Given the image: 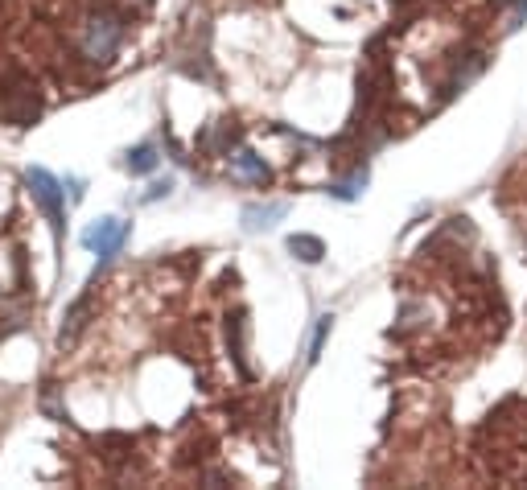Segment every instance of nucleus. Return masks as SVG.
I'll list each match as a JSON object with an SVG mask.
<instances>
[{
  "label": "nucleus",
  "instance_id": "obj_1",
  "mask_svg": "<svg viewBox=\"0 0 527 490\" xmlns=\"http://www.w3.org/2000/svg\"><path fill=\"white\" fill-rule=\"evenodd\" d=\"M38 116H42L38 79H33L21 62L0 66V120H9V124H17V128H25V124H33Z\"/></svg>",
  "mask_w": 527,
  "mask_h": 490
},
{
  "label": "nucleus",
  "instance_id": "obj_2",
  "mask_svg": "<svg viewBox=\"0 0 527 490\" xmlns=\"http://www.w3.org/2000/svg\"><path fill=\"white\" fill-rule=\"evenodd\" d=\"M124 33H128V21L120 9L112 5H99L83 17V33H79V46L83 54L95 62V66H108L116 58V50L124 46Z\"/></svg>",
  "mask_w": 527,
  "mask_h": 490
},
{
  "label": "nucleus",
  "instance_id": "obj_3",
  "mask_svg": "<svg viewBox=\"0 0 527 490\" xmlns=\"http://www.w3.org/2000/svg\"><path fill=\"white\" fill-rule=\"evenodd\" d=\"M25 186H29L33 202L42 206V215L50 219L54 235H62V227H66V198H62V182L54 178L50 169H29V173H25Z\"/></svg>",
  "mask_w": 527,
  "mask_h": 490
},
{
  "label": "nucleus",
  "instance_id": "obj_4",
  "mask_svg": "<svg viewBox=\"0 0 527 490\" xmlns=\"http://www.w3.org/2000/svg\"><path fill=\"white\" fill-rule=\"evenodd\" d=\"M124 239H128V223L120 219H99L83 231V248H91L99 256V264H108L120 248H124Z\"/></svg>",
  "mask_w": 527,
  "mask_h": 490
},
{
  "label": "nucleus",
  "instance_id": "obj_5",
  "mask_svg": "<svg viewBox=\"0 0 527 490\" xmlns=\"http://www.w3.org/2000/svg\"><path fill=\"white\" fill-rule=\"evenodd\" d=\"M231 165H235L239 178H248V182H256V186H268V182H272V169H268L264 157H256L252 149H235V153H231Z\"/></svg>",
  "mask_w": 527,
  "mask_h": 490
},
{
  "label": "nucleus",
  "instance_id": "obj_6",
  "mask_svg": "<svg viewBox=\"0 0 527 490\" xmlns=\"http://www.w3.org/2000/svg\"><path fill=\"white\" fill-rule=\"evenodd\" d=\"M87 309H91V293H83L75 305H70V313H66V322H62V334H58V342L62 346H70L79 334H83V326H87Z\"/></svg>",
  "mask_w": 527,
  "mask_h": 490
},
{
  "label": "nucleus",
  "instance_id": "obj_7",
  "mask_svg": "<svg viewBox=\"0 0 527 490\" xmlns=\"http://www.w3.org/2000/svg\"><path fill=\"white\" fill-rule=\"evenodd\" d=\"M289 252L301 260V264H318L326 256V243L318 235H289Z\"/></svg>",
  "mask_w": 527,
  "mask_h": 490
},
{
  "label": "nucleus",
  "instance_id": "obj_8",
  "mask_svg": "<svg viewBox=\"0 0 527 490\" xmlns=\"http://www.w3.org/2000/svg\"><path fill=\"white\" fill-rule=\"evenodd\" d=\"M280 215H285V206H280V202L248 206V210H243V227H248V231H264V227H272Z\"/></svg>",
  "mask_w": 527,
  "mask_h": 490
},
{
  "label": "nucleus",
  "instance_id": "obj_9",
  "mask_svg": "<svg viewBox=\"0 0 527 490\" xmlns=\"http://www.w3.org/2000/svg\"><path fill=\"white\" fill-rule=\"evenodd\" d=\"M227 342H231V359H235L239 375H248V363H243V313L227 318Z\"/></svg>",
  "mask_w": 527,
  "mask_h": 490
},
{
  "label": "nucleus",
  "instance_id": "obj_10",
  "mask_svg": "<svg viewBox=\"0 0 527 490\" xmlns=\"http://www.w3.org/2000/svg\"><path fill=\"white\" fill-rule=\"evenodd\" d=\"M124 165H128V173H153L157 169V149L153 145H140V149H132L124 157Z\"/></svg>",
  "mask_w": 527,
  "mask_h": 490
},
{
  "label": "nucleus",
  "instance_id": "obj_11",
  "mask_svg": "<svg viewBox=\"0 0 527 490\" xmlns=\"http://www.w3.org/2000/svg\"><path fill=\"white\" fill-rule=\"evenodd\" d=\"M334 330V313H326V318H318V330H313V342H309V363H318L322 359V346Z\"/></svg>",
  "mask_w": 527,
  "mask_h": 490
},
{
  "label": "nucleus",
  "instance_id": "obj_12",
  "mask_svg": "<svg viewBox=\"0 0 527 490\" xmlns=\"http://www.w3.org/2000/svg\"><path fill=\"white\" fill-rule=\"evenodd\" d=\"M527 17V0H515V13H511V29H519Z\"/></svg>",
  "mask_w": 527,
  "mask_h": 490
},
{
  "label": "nucleus",
  "instance_id": "obj_13",
  "mask_svg": "<svg viewBox=\"0 0 527 490\" xmlns=\"http://www.w3.org/2000/svg\"><path fill=\"white\" fill-rule=\"evenodd\" d=\"M161 194H169V182H157V186L149 190V202H153V198H161Z\"/></svg>",
  "mask_w": 527,
  "mask_h": 490
}]
</instances>
